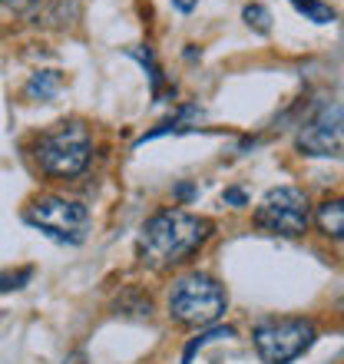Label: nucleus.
Instances as JSON below:
<instances>
[{
	"mask_svg": "<svg viewBox=\"0 0 344 364\" xmlns=\"http://www.w3.org/2000/svg\"><path fill=\"white\" fill-rule=\"evenodd\" d=\"M209 235L212 222L205 215H195L186 209H163L143 222L139 239H136V255L146 269L166 272L189 262L209 242Z\"/></svg>",
	"mask_w": 344,
	"mask_h": 364,
	"instance_id": "obj_1",
	"label": "nucleus"
},
{
	"mask_svg": "<svg viewBox=\"0 0 344 364\" xmlns=\"http://www.w3.org/2000/svg\"><path fill=\"white\" fill-rule=\"evenodd\" d=\"M33 159L47 176L57 179H73L93 159V136L80 119L57 123L53 129L37 136L33 143Z\"/></svg>",
	"mask_w": 344,
	"mask_h": 364,
	"instance_id": "obj_2",
	"label": "nucleus"
},
{
	"mask_svg": "<svg viewBox=\"0 0 344 364\" xmlns=\"http://www.w3.org/2000/svg\"><path fill=\"white\" fill-rule=\"evenodd\" d=\"M169 318H176L179 325L189 328H209L215 325L225 308H229V295L225 288L205 272H189L179 282H172L169 288Z\"/></svg>",
	"mask_w": 344,
	"mask_h": 364,
	"instance_id": "obj_3",
	"label": "nucleus"
},
{
	"mask_svg": "<svg viewBox=\"0 0 344 364\" xmlns=\"http://www.w3.org/2000/svg\"><path fill=\"white\" fill-rule=\"evenodd\" d=\"M23 222L40 229L60 245H80L90 232V212L83 202L67 196H40L23 209Z\"/></svg>",
	"mask_w": 344,
	"mask_h": 364,
	"instance_id": "obj_4",
	"label": "nucleus"
},
{
	"mask_svg": "<svg viewBox=\"0 0 344 364\" xmlns=\"http://www.w3.org/2000/svg\"><path fill=\"white\" fill-rule=\"evenodd\" d=\"M318 328L308 318H268L252 331L255 351L265 364H291L315 345Z\"/></svg>",
	"mask_w": 344,
	"mask_h": 364,
	"instance_id": "obj_5",
	"label": "nucleus"
},
{
	"mask_svg": "<svg viewBox=\"0 0 344 364\" xmlns=\"http://www.w3.org/2000/svg\"><path fill=\"white\" fill-rule=\"evenodd\" d=\"M311 222V202L295 186H278L258 202L255 225L265 235H281V239H298L308 232Z\"/></svg>",
	"mask_w": 344,
	"mask_h": 364,
	"instance_id": "obj_6",
	"label": "nucleus"
},
{
	"mask_svg": "<svg viewBox=\"0 0 344 364\" xmlns=\"http://www.w3.org/2000/svg\"><path fill=\"white\" fill-rule=\"evenodd\" d=\"M341 103H328L298 129L295 146L305 156H315V159H338L341 156Z\"/></svg>",
	"mask_w": 344,
	"mask_h": 364,
	"instance_id": "obj_7",
	"label": "nucleus"
},
{
	"mask_svg": "<svg viewBox=\"0 0 344 364\" xmlns=\"http://www.w3.org/2000/svg\"><path fill=\"white\" fill-rule=\"evenodd\" d=\"M318 225H321V232H328L331 239H341V232H344L341 199H328V202L318 205Z\"/></svg>",
	"mask_w": 344,
	"mask_h": 364,
	"instance_id": "obj_8",
	"label": "nucleus"
},
{
	"mask_svg": "<svg viewBox=\"0 0 344 364\" xmlns=\"http://www.w3.org/2000/svg\"><path fill=\"white\" fill-rule=\"evenodd\" d=\"M57 90H60V73L57 70H40V73H33V80L27 83V93L33 96V100H50Z\"/></svg>",
	"mask_w": 344,
	"mask_h": 364,
	"instance_id": "obj_9",
	"label": "nucleus"
},
{
	"mask_svg": "<svg viewBox=\"0 0 344 364\" xmlns=\"http://www.w3.org/2000/svg\"><path fill=\"white\" fill-rule=\"evenodd\" d=\"M298 14H305L308 20H315V23H331L335 20V7L331 4H321V0H288Z\"/></svg>",
	"mask_w": 344,
	"mask_h": 364,
	"instance_id": "obj_10",
	"label": "nucleus"
},
{
	"mask_svg": "<svg viewBox=\"0 0 344 364\" xmlns=\"http://www.w3.org/2000/svg\"><path fill=\"white\" fill-rule=\"evenodd\" d=\"M242 17H245V23H249L252 30H258V33H268V30H272V23H268L272 14H268L262 4H249V7L242 10Z\"/></svg>",
	"mask_w": 344,
	"mask_h": 364,
	"instance_id": "obj_11",
	"label": "nucleus"
},
{
	"mask_svg": "<svg viewBox=\"0 0 344 364\" xmlns=\"http://www.w3.org/2000/svg\"><path fill=\"white\" fill-rule=\"evenodd\" d=\"M30 275H33V272L30 269H20V272H14V275H0V291H14V288H23L30 282Z\"/></svg>",
	"mask_w": 344,
	"mask_h": 364,
	"instance_id": "obj_12",
	"label": "nucleus"
},
{
	"mask_svg": "<svg viewBox=\"0 0 344 364\" xmlns=\"http://www.w3.org/2000/svg\"><path fill=\"white\" fill-rule=\"evenodd\" d=\"M225 202H229V205H245V192L242 189H225Z\"/></svg>",
	"mask_w": 344,
	"mask_h": 364,
	"instance_id": "obj_13",
	"label": "nucleus"
},
{
	"mask_svg": "<svg viewBox=\"0 0 344 364\" xmlns=\"http://www.w3.org/2000/svg\"><path fill=\"white\" fill-rule=\"evenodd\" d=\"M37 0H0V7H7V10H27L33 7Z\"/></svg>",
	"mask_w": 344,
	"mask_h": 364,
	"instance_id": "obj_14",
	"label": "nucleus"
},
{
	"mask_svg": "<svg viewBox=\"0 0 344 364\" xmlns=\"http://www.w3.org/2000/svg\"><path fill=\"white\" fill-rule=\"evenodd\" d=\"M195 4H199V0H172V7L182 10V14H192V10H195Z\"/></svg>",
	"mask_w": 344,
	"mask_h": 364,
	"instance_id": "obj_15",
	"label": "nucleus"
}]
</instances>
